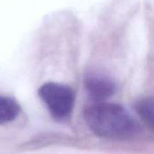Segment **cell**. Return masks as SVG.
<instances>
[{
  "instance_id": "obj_2",
  "label": "cell",
  "mask_w": 154,
  "mask_h": 154,
  "mask_svg": "<svg viewBox=\"0 0 154 154\" xmlns=\"http://www.w3.org/2000/svg\"><path fill=\"white\" fill-rule=\"evenodd\" d=\"M38 93L52 117L64 120L70 116L75 101L72 88L63 84L49 82L42 85Z\"/></svg>"
},
{
  "instance_id": "obj_1",
  "label": "cell",
  "mask_w": 154,
  "mask_h": 154,
  "mask_svg": "<svg viewBox=\"0 0 154 154\" xmlns=\"http://www.w3.org/2000/svg\"><path fill=\"white\" fill-rule=\"evenodd\" d=\"M85 119L89 129L97 136L106 139L124 140L138 132V125L120 105L97 102L85 110Z\"/></svg>"
},
{
  "instance_id": "obj_4",
  "label": "cell",
  "mask_w": 154,
  "mask_h": 154,
  "mask_svg": "<svg viewBox=\"0 0 154 154\" xmlns=\"http://www.w3.org/2000/svg\"><path fill=\"white\" fill-rule=\"evenodd\" d=\"M19 113L20 106L14 98L0 96V125L14 121Z\"/></svg>"
},
{
  "instance_id": "obj_5",
  "label": "cell",
  "mask_w": 154,
  "mask_h": 154,
  "mask_svg": "<svg viewBox=\"0 0 154 154\" xmlns=\"http://www.w3.org/2000/svg\"><path fill=\"white\" fill-rule=\"evenodd\" d=\"M135 109L142 121L154 132V97H148L140 99Z\"/></svg>"
},
{
  "instance_id": "obj_3",
  "label": "cell",
  "mask_w": 154,
  "mask_h": 154,
  "mask_svg": "<svg viewBox=\"0 0 154 154\" xmlns=\"http://www.w3.org/2000/svg\"><path fill=\"white\" fill-rule=\"evenodd\" d=\"M89 97L97 102H103L109 98L115 92V84L108 78L97 74H90L85 81Z\"/></svg>"
}]
</instances>
